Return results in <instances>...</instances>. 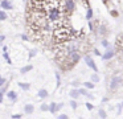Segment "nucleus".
<instances>
[{"label": "nucleus", "instance_id": "1", "mask_svg": "<svg viewBox=\"0 0 123 119\" xmlns=\"http://www.w3.org/2000/svg\"><path fill=\"white\" fill-rule=\"evenodd\" d=\"M54 38H56V41L58 42H62V41H66V40L70 38V29H68L66 26H58V28L54 29V33H53Z\"/></svg>", "mask_w": 123, "mask_h": 119}, {"label": "nucleus", "instance_id": "2", "mask_svg": "<svg viewBox=\"0 0 123 119\" xmlns=\"http://www.w3.org/2000/svg\"><path fill=\"white\" fill-rule=\"evenodd\" d=\"M80 53L78 52H73V53H70V54H68V60H69V63H68V66H66V69H70L69 66H73V65H75V63L80 61Z\"/></svg>", "mask_w": 123, "mask_h": 119}, {"label": "nucleus", "instance_id": "3", "mask_svg": "<svg viewBox=\"0 0 123 119\" xmlns=\"http://www.w3.org/2000/svg\"><path fill=\"white\" fill-rule=\"evenodd\" d=\"M83 60H85V62L87 63V66H89L90 69H93V70L95 71V73L98 71V68H97L95 62H94V60L90 57V56H85V57H83Z\"/></svg>", "mask_w": 123, "mask_h": 119}, {"label": "nucleus", "instance_id": "4", "mask_svg": "<svg viewBox=\"0 0 123 119\" xmlns=\"http://www.w3.org/2000/svg\"><path fill=\"white\" fill-rule=\"evenodd\" d=\"M120 83H122V79H120L119 77H114V78H111V82H110V89L115 90Z\"/></svg>", "mask_w": 123, "mask_h": 119}, {"label": "nucleus", "instance_id": "5", "mask_svg": "<svg viewBox=\"0 0 123 119\" xmlns=\"http://www.w3.org/2000/svg\"><path fill=\"white\" fill-rule=\"evenodd\" d=\"M74 1L73 0H65V9H66L68 13H72L74 11Z\"/></svg>", "mask_w": 123, "mask_h": 119}, {"label": "nucleus", "instance_id": "6", "mask_svg": "<svg viewBox=\"0 0 123 119\" xmlns=\"http://www.w3.org/2000/svg\"><path fill=\"white\" fill-rule=\"evenodd\" d=\"M0 8H3V9H12V3L9 0H1L0 1Z\"/></svg>", "mask_w": 123, "mask_h": 119}, {"label": "nucleus", "instance_id": "7", "mask_svg": "<svg viewBox=\"0 0 123 119\" xmlns=\"http://www.w3.org/2000/svg\"><path fill=\"white\" fill-rule=\"evenodd\" d=\"M69 95H70V98H72V99H77L81 94H80V90H78V89H72L69 91Z\"/></svg>", "mask_w": 123, "mask_h": 119}, {"label": "nucleus", "instance_id": "8", "mask_svg": "<svg viewBox=\"0 0 123 119\" xmlns=\"http://www.w3.org/2000/svg\"><path fill=\"white\" fill-rule=\"evenodd\" d=\"M111 57H114V50H111V49H109L103 56H102V58H103L105 61H106V60H110Z\"/></svg>", "mask_w": 123, "mask_h": 119}, {"label": "nucleus", "instance_id": "9", "mask_svg": "<svg viewBox=\"0 0 123 119\" xmlns=\"http://www.w3.org/2000/svg\"><path fill=\"white\" fill-rule=\"evenodd\" d=\"M33 110H35V106L31 105V103H28V105H25V106H24V111H25V114H32V113H33Z\"/></svg>", "mask_w": 123, "mask_h": 119}, {"label": "nucleus", "instance_id": "10", "mask_svg": "<svg viewBox=\"0 0 123 119\" xmlns=\"http://www.w3.org/2000/svg\"><path fill=\"white\" fill-rule=\"evenodd\" d=\"M48 95H49V93H48V90H46V89H41L40 91H38V97L43 98V99L48 98Z\"/></svg>", "mask_w": 123, "mask_h": 119}, {"label": "nucleus", "instance_id": "11", "mask_svg": "<svg viewBox=\"0 0 123 119\" xmlns=\"http://www.w3.org/2000/svg\"><path fill=\"white\" fill-rule=\"evenodd\" d=\"M7 97H8L11 100H16L17 99V93L16 91H12V90H11V91L7 93Z\"/></svg>", "mask_w": 123, "mask_h": 119}, {"label": "nucleus", "instance_id": "12", "mask_svg": "<svg viewBox=\"0 0 123 119\" xmlns=\"http://www.w3.org/2000/svg\"><path fill=\"white\" fill-rule=\"evenodd\" d=\"M19 87L23 90H29L31 89V83H28V82H19Z\"/></svg>", "mask_w": 123, "mask_h": 119}, {"label": "nucleus", "instance_id": "13", "mask_svg": "<svg viewBox=\"0 0 123 119\" xmlns=\"http://www.w3.org/2000/svg\"><path fill=\"white\" fill-rule=\"evenodd\" d=\"M32 69H33L32 65H27V66H24V68L20 69V73H21V74H25V73H28V71H31Z\"/></svg>", "mask_w": 123, "mask_h": 119}, {"label": "nucleus", "instance_id": "14", "mask_svg": "<svg viewBox=\"0 0 123 119\" xmlns=\"http://www.w3.org/2000/svg\"><path fill=\"white\" fill-rule=\"evenodd\" d=\"M8 19V15H7V12L4 9H0V21H4Z\"/></svg>", "mask_w": 123, "mask_h": 119}, {"label": "nucleus", "instance_id": "15", "mask_svg": "<svg viewBox=\"0 0 123 119\" xmlns=\"http://www.w3.org/2000/svg\"><path fill=\"white\" fill-rule=\"evenodd\" d=\"M49 111H50L52 114H54L57 111V103H50V105H49Z\"/></svg>", "mask_w": 123, "mask_h": 119}, {"label": "nucleus", "instance_id": "16", "mask_svg": "<svg viewBox=\"0 0 123 119\" xmlns=\"http://www.w3.org/2000/svg\"><path fill=\"white\" fill-rule=\"evenodd\" d=\"M83 86H85L86 89H94V86H95V83H94L93 81H90V82H85V83H83Z\"/></svg>", "mask_w": 123, "mask_h": 119}, {"label": "nucleus", "instance_id": "17", "mask_svg": "<svg viewBox=\"0 0 123 119\" xmlns=\"http://www.w3.org/2000/svg\"><path fill=\"white\" fill-rule=\"evenodd\" d=\"M90 78H91V81H93L94 83H97V82H99V81H101V77H99L97 73H95V74H93V75H91Z\"/></svg>", "mask_w": 123, "mask_h": 119}, {"label": "nucleus", "instance_id": "18", "mask_svg": "<svg viewBox=\"0 0 123 119\" xmlns=\"http://www.w3.org/2000/svg\"><path fill=\"white\" fill-rule=\"evenodd\" d=\"M91 17H93V9H91V8H89L87 12H86V19H87V20H90Z\"/></svg>", "mask_w": 123, "mask_h": 119}, {"label": "nucleus", "instance_id": "19", "mask_svg": "<svg viewBox=\"0 0 123 119\" xmlns=\"http://www.w3.org/2000/svg\"><path fill=\"white\" fill-rule=\"evenodd\" d=\"M98 115L101 116V118H106V116H107V114L105 113V110H102V108H101V110L98 111Z\"/></svg>", "mask_w": 123, "mask_h": 119}, {"label": "nucleus", "instance_id": "20", "mask_svg": "<svg viewBox=\"0 0 123 119\" xmlns=\"http://www.w3.org/2000/svg\"><path fill=\"white\" fill-rule=\"evenodd\" d=\"M41 111H49V105L43 103V105H41Z\"/></svg>", "mask_w": 123, "mask_h": 119}, {"label": "nucleus", "instance_id": "21", "mask_svg": "<svg viewBox=\"0 0 123 119\" xmlns=\"http://www.w3.org/2000/svg\"><path fill=\"white\" fill-rule=\"evenodd\" d=\"M70 106H72L73 110H75V108H77V102H75L74 99H72V100H70Z\"/></svg>", "mask_w": 123, "mask_h": 119}, {"label": "nucleus", "instance_id": "22", "mask_svg": "<svg viewBox=\"0 0 123 119\" xmlns=\"http://www.w3.org/2000/svg\"><path fill=\"white\" fill-rule=\"evenodd\" d=\"M78 90H80V94L81 95H86V97H87L89 93H87V90H86V89H78Z\"/></svg>", "mask_w": 123, "mask_h": 119}, {"label": "nucleus", "instance_id": "23", "mask_svg": "<svg viewBox=\"0 0 123 119\" xmlns=\"http://www.w3.org/2000/svg\"><path fill=\"white\" fill-rule=\"evenodd\" d=\"M36 54H37V52H36V50H31V52H29V57H28V58H33Z\"/></svg>", "mask_w": 123, "mask_h": 119}, {"label": "nucleus", "instance_id": "24", "mask_svg": "<svg viewBox=\"0 0 123 119\" xmlns=\"http://www.w3.org/2000/svg\"><path fill=\"white\" fill-rule=\"evenodd\" d=\"M102 45H103L105 48H109L110 46V42L107 41V40H103V41H102Z\"/></svg>", "mask_w": 123, "mask_h": 119}, {"label": "nucleus", "instance_id": "25", "mask_svg": "<svg viewBox=\"0 0 123 119\" xmlns=\"http://www.w3.org/2000/svg\"><path fill=\"white\" fill-rule=\"evenodd\" d=\"M6 82H7L6 78H0V87H3L4 85H6Z\"/></svg>", "mask_w": 123, "mask_h": 119}, {"label": "nucleus", "instance_id": "26", "mask_svg": "<svg viewBox=\"0 0 123 119\" xmlns=\"http://www.w3.org/2000/svg\"><path fill=\"white\" fill-rule=\"evenodd\" d=\"M86 107H87L89 110H93V108H94V106L91 105V103H89V102H87V103H86Z\"/></svg>", "mask_w": 123, "mask_h": 119}, {"label": "nucleus", "instance_id": "27", "mask_svg": "<svg viewBox=\"0 0 123 119\" xmlns=\"http://www.w3.org/2000/svg\"><path fill=\"white\" fill-rule=\"evenodd\" d=\"M60 119H68V115L66 114H61V115H58Z\"/></svg>", "mask_w": 123, "mask_h": 119}, {"label": "nucleus", "instance_id": "28", "mask_svg": "<svg viewBox=\"0 0 123 119\" xmlns=\"http://www.w3.org/2000/svg\"><path fill=\"white\" fill-rule=\"evenodd\" d=\"M3 98H4V93L0 91V103H3Z\"/></svg>", "mask_w": 123, "mask_h": 119}, {"label": "nucleus", "instance_id": "29", "mask_svg": "<svg viewBox=\"0 0 123 119\" xmlns=\"http://www.w3.org/2000/svg\"><path fill=\"white\" fill-rule=\"evenodd\" d=\"M56 78H57V86H60V74L56 73Z\"/></svg>", "mask_w": 123, "mask_h": 119}, {"label": "nucleus", "instance_id": "30", "mask_svg": "<svg viewBox=\"0 0 123 119\" xmlns=\"http://www.w3.org/2000/svg\"><path fill=\"white\" fill-rule=\"evenodd\" d=\"M12 118H15V119H19V118H21V114H15V115H12Z\"/></svg>", "mask_w": 123, "mask_h": 119}, {"label": "nucleus", "instance_id": "31", "mask_svg": "<svg viewBox=\"0 0 123 119\" xmlns=\"http://www.w3.org/2000/svg\"><path fill=\"white\" fill-rule=\"evenodd\" d=\"M21 38L24 40V41H28V40H29V38H28V36H27V34H21Z\"/></svg>", "mask_w": 123, "mask_h": 119}, {"label": "nucleus", "instance_id": "32", "mask_svg": "<svg viewBox=\"0 0 123 119\" xmlns=\"http://www.w3.org/2000/svg\"><path fill=\"white\" fill-rule=\"evenodd\" d=\"M111 15L114 16V17H118V12H117V11H111Z\"/></svg>", "mask_w": 123, "mask_h": 119}, {"label": "nucleus", "instance_id": "33", "mask_svg": "<svg viewBox=\"0 0 123 119\" xmlns=\"http://www.w3.org/2000/svg\"><path fill=\"white\" fill-rule=\"evenodd\" d=\"M64 107V103H58V105H57V110H60V108H62Z\"/></svg>", "mask_w": 123, "mask_h": 119}, {"label": "nucleus", "instance_id": "34", "mask_svg": "<svg viewBox=\"0 0 123 119\" xmlns=\"http://www.w3.org/2000/svg\"><path fill=\"white\" fill-rule=\"evenodd\" d=\"M4 40H6V36H3V34H0V42H3Z\"/></svg>", "mask_w": 123, "mask_h": 119}, {"label": "nucleus", "instance_id": "35", "mask_svg": "<svg viewBox=\"0 0 123 119\" xmlns=\"http://www.w3.org/2000/svg\"><path fill=\"white\" fill-rule=\"evenodd\" d=\"M89 28H90V31H93V24L89 23Z\"/></svg>", "mask_w": 123, "mask_h": 119}, {"label": "nucleus", "instance_id": "36", "mask_svg": "<svg viewBox=\"0 0 123 119\" xmlns=\"http://www.w3.org/2000/svg\"><path fill=\"white\" fill-rule=\"evenodd\" d=\"M120 105H122V108H123V102H122V103H120Z\"/></svg>", "mask_w": 123, "mask_h": 119}, {"label": "nucleus", "instance_id": "37", "mask_svg": "<svg viewBox=\"0 0 123 119\" xmlns=\"http://www.w3.org/2000/svg\"><path fill=\"white\" fill-rule=\"evenodd\" d=\"M0 78H1V77H0Z\"/></svg>", "mask_w": 123, "mask_h": 119}, {"label": "nucleus", "instance_id": "38", "mask_svg": "<svg viewBox=\"0 0 123 119\" xmlns=\"http://www.w3.org/2000/svg\"><path fill=\"white\" fill-rule=\"evenodd\" d=\"M0 1H1V0H0Z\"/></svg>", "mask_w": 123, "mask_h": 119}]
</instances>
